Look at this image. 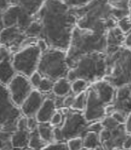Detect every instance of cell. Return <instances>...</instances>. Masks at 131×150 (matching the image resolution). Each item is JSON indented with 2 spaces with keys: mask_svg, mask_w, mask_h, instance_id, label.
<instances>
[{
  "mask_svg": "<svg viewBox=\"0 0 131 150\" xmlns=\"http://www.w3.org/2000/svg\"><path fill=\"white\" fill-rule=\"evenodd\" d=\"M112 117L113 118V119L116 120V121L118 122V123L120 124H125L126 122V120H127V118H126L125 115L124 114H123L122 112H114L112 114V115H111Z\"/></svg>",
  "mask_w": 131,
  "mask_h": 150,
  "instance_id": "32",
  "label": "cell"
},
{
  "mask_svg": "<svg viewBox=\"0 0 131 150\" xmlns=\"http://www.w3.org/2000/svg\"><path fill=\"white\" fill-rule=\"evenodd\" d=\"M71 89V86L69 81L66 79L62 78L56 82L53 88V92L55 96L62 98L69 94Z\"/></svg>",
  "mask_w": 131,
  "mask_h": 150,
  "instance_id": "18",
  "label": "cell"
},
{
  "mask_svg": "<svg viewBox=\"0 0 131 150\" xmlns=\"http://www.w3.org/2000/svg\"><path fill=\"white\" fill-rule=\"evenodd\" d=\"M43 98L40 92L33 90L22 105V112L28 117H33L37 114L43 103Z\"/></svg>",
  "mask_w": 131,
  "mask_h": 150,
  "instance_id": "11",
  "label": "cell"
},
{
  "mask_svg": "<svg viewBox=\"0 0 131 150\" xmlns=\"http://www.w3.org/2000/svg\"><path fill=\"white\" fill-rule=\"evenodd\" d=\"M103 34L94 33L93 35H84L80 32L74 33L73 47L71 49V56H79L80 53H84L85 52L98 50L107 45V39L102 37Z\"/></svg>",
  "mask_w": 131,
  "mask_h": 150,
  "instance_id": "5",
  "label": "cell"
},
{
  "mask_svg": "<svg viewBox=\"0 0 131 150\" xmlns=\"http://www.w3.org/2000/svg\"><path fill=\"white\" fill-rule=\"evenodd\" d=\"M66 4H67V6H80L82 7L83 6H87L86 4H89L90 2L87 1H66L64 2Z\"/></svg>",
  "mask_w": 131,
  "mask_h": 150,
  "instance_id": "37",
  "label": "cell"
},
{
  "mask_svg": "<svg viewBox=\"0 0 131 150\" xmlns=\"http://www.w3.org/2000/svg\"><path fill=\"white\" fill-rule=\"evenodd\" d=\"M56 104L52 99H46L44 100L41 108L36 114V119L39 123H47L51 121L52 118L55 114Z\"/></svg>",
  "mask_w": 131,
  "mask_h": 150,
  "instance_id": "15",
  "label": "cell"
},
{
  "mask_svg": "<svg viewBox=\"0 0 131 150\" xmlns=\"http://www.w3.org/2000/svg\"><path fill=\"white\" fill-rule=\"evenodd\" d=\"M42 11L43 32L48 43L56 48H66L70 44L71 28L75 19L67 13V5L61 2H46Z\"/></svg>",
  "mask_w": 131,
  "mask_h": 150,
  "instance_id": "1",
  "label": "cell"
},
{
  "mask_svg": "<svg viewBox=\"0 0 131 150\" xmlns=\"http://www.w3.org/2000/svg\"><path fill=\"white\" fill-rule=\"evenodd\" d=\"M128 135L125 125L120 124L114 129H103L100 133V139L105 150L123 149V142Z\"/></svg>",
  "mask_w": 131,
  "mask_h": 150,
  "instance_id": "7",
  "label": "cell"
},
{
  "mask_svg": "<svg viewBox=\"0 0 131 150\" xmlns=\"http://www.w3.org/2000/svg\"><path fill=\"white\" fill-rule=\"evenodd\" d=\"M125 129L129 135H131V112L130 113L127 117V120L125 122Z\"/></svg>",
  "mask_w": 131,
  "mask_h": 150,
  "instance_id": "40",
  "label": "cell"
},
{
  "mask_svg": "<svg viewBox=\"0 0 131 150\" xmlns=\"http://www.w3.org/2000/svg\"><path fill=\"white\" fill-rule=\"evenodd\" d=\"M37 129H38V132H39L41 139L46 143L53 141V139H54L53 129L49 124L39 123Z\"/></svg>",
  "mask_w": 131,
  "mask_h": 150,
  "instance_id": "21",
  "label": "cell"
},
{
  "mask_svg": "<svg viewBox=\"0 0 131 150\" xmlns=\"http://www.w3.org/2000/svg\"><path fill=\"white\" fill-rule=\"evenodd\" d=\"M86 122L85 117H83L80 113L76 112H69L63 125L60 128L63 141L85 136V132L87 131Z\"/></svg>",
  "mask_w": 131,
  "mask_h": 150,
  "instance_id": "6",
  "label": "cell"
},
{
  "mask_svg": "<svg viewBox=\"0 0 131 150\" xmlns=\"http://www.w3.org/2000/svg\"><path fill=\"white\" fill-rule=\"evenodd\" d=\"M29 136L28 130H17L12 134L11 142L12 147L16 150L23 149L29 146Z\"/></svg>",
  "mask_w": 131,
  "mask_h": 150,
  "instance_id": "16",
  "label": "cell"
},
{
  "mask_svg": "<svg viewBox=\"0 0 131 150\" xmlns=\"http://www.w3.org/2000/svg\"><path fill=\"white\" fill-rule=\"evenodd\" d=\"M104 128L103 125L101 122H96V123H93L87 127V131L88 132H93L95 133H100L103 131Z\"/></svg>",
  "mask_w": 131,
  "mask_h": 150,
  "instance_id": "31",
  "label": "cell"
},
{
  "mask_svg": "<svg viewBox=\"0 0 131 150\" xmlns=\"http://www.w3.org/2000/svg\"><path fill=\"white\" fill-rule=\"evenodd\" d=\"M83 145L84 148L94 150L97 146H102L100 139V136H98L97 133L93 132H86L83 138Z\"/></svg>",
  "mask_w": 131,
  "mask_h": 150,
  "instance_id": "19",
  "label": "cell"
},
{
  "mask_svg": "<svg viewBox=\"0 0 131 150\" xmlns=\"http://www.w3.org/2000/svg\"><path fill=\"white\" fill-rule=\"evenodd\" d=\"M13 150H16V149H13Z\"/></svg>",
  "mask_w": 131,
  "mask_h": 150,
  "instance_id": "44",
  "label": "cell"
},
{
  "mask_svg": "<svg viewBox=\"0 0 131 150\" xmlns=\"http://www.w3.org/2000/svg\"><path fill=\"white\" fill-rule=\"evenodd\" d=\"M17 128L18 130H28L26 118H21L17 122Z\"/></svg>",
  "mask_w": 131,
  "mask_h": 150,
  "instance_id": "36",
  "label": "cell"
},
{
  "mask_svg": "<svg viewBox=\"0 0 131 150\" xmlns=\"http://www.w3.org/2000/svg\"><path fill=\"white\" fill-rule=\"evenodd\" d=\"M18 2L19 5H22V8L31 16L39 9L43 3L41 1H22Z\"/></svg>",
  "mask_w": 131,
  "mask_h": 150,
  "instance_id": "22",
  "label": "cell"
},
{
  "mask_svg": "<svg viewBox=\"0 0 131 150\" xmlns=\"http://www.w3.org/2000/svg\"><path fill=\"white\" fill-rule=\"evenodd\" d=\"M43 79L41 77V74L38 72H35L30 76V83L34 87H39Z\"/></svg>",
  "mask_w": 131,
  "mask_h": 150,
  "instance_id": "30",
  "label": "cell"
},
{
  "mask_svg": "<svg viewBox=\"0 0 131 150\" xmlns=\"http://www.w3.org/2000/svg\"><path fill=\"white\" fill-rule=\"evenodd\" d=\"M130 97H131V96H130Z\"/></svg>",
  "mask_w": 131,
  "mask_h": 150,
  "instance_id": "45",
  "label": "cell"
},
{
  "mask_svg": "<svg viewBox=\"0 0 131 150\" xmlns=\"http://www.w3.org/2000/svg\"><path fill=\"white\" fill-rule=\"evenodd\" d=\"M37 119H35L34 117H29L27 119V125H28V129L34 131V130L37 129L38 125H37Z\"/></svg>",
  "mask_w": 131,
  "mask_h": 150,
  "instance_id": "33",
  "label": "cell"
},
{
  "mask_svg": "<svg viewBox=\"0 0 131 150\" xmlns=\"http://www.w3.org/2000/svg\"><path fill=\"white\" fill-rule=\"evenodd\" d=\"M54 83L53 82V80L49 79L48 78L43 79L41 83L39 85V90L42 91V92H44V93H48V92H50V91L53 88Z\"/></svg>",
  "mask_w": 131,
  "mask_h": 150,
  "instance_id": "28",
  "label": "cell"
},
{
  "mask_svg": "<svg viewBox=\"0 0 131 150\" xmlns=\"http://www.w3.org/2000/svg\"><path fill=\"white\" fill-rule=\"evenodd\" d=\"M38 69L42 75L51 80L63 78L68 70L63 52L56 49L46 52L39 60Z\"/></svg>",
  "mask_w": 131,
  "mask_h": 150,
  "instance_id": "3",
  "label": "cell"
},
{
  "mask_svg": "<svg viewBox=\"0 0 131 150\" xmlns=\"http://www.w3.org/2000/svg\"><path fill=\"white\" fill-rule=\"evenodd\" d=\"M86 86H87V82L85 79H77L74 81L73 83L72 84L71 88L72 91L74 93L76 94H80L83 93V91L86 88Z\"/></svg>",
  "mask_w": 131,
  "mask_h": 150,
  "instance_id": "24",
  "label": "cell"
},
{
  "mask_svg": "<svg viewBox=\"0 0 131 150\" xmlns=\"http://www.w3.org/2000/svg\"><path fill=\"white\" fill-rule=\"evenodd\" d=\"M105 114L104 103L99 99L94 88H90L86 99V109L85 119L86 121H94L102 118Z\"/></svg>",
  "mask_w": 131,
  "mask_h": 150,
  "instance_id": "10",
  "label": "cell"
},
{
  "mask_svg": "<svg viewBox=\"0 0 131 150\" xmlns=\"http://www.w3.org/2000/svg\"><path fill=\"white\" fill-rule=\"evenodd\" d=\"M107 66V59L100 54L84 55L76 63V69L68 72V79L73 81L79 78L93 80L104 74Z\"/></svg>",
  "mask_w": 131,
  "mask_h": 150,
  "instance_id": "2",
  "label": "cell"
},
{
  "mask_svg": "<svg viewBox=\"0 0 131 150\" xmlns=\"http://www.w3.org/2000/svg\"><path fill=\"white\" fill-rule=\"evenodd\" d=\"M75 99H76V97H74L73 96H72V95H70V96H66L65 99H63V106H73V105L74 103V101H75Z\"/></svg>",
  "mask_w": 131,
  "mask_h": 150,
  "instance_id": "38",
  "label": "cell"
},
{
  "mask_svg": "<svg viewBox=\"0 0 131 150\" xmlns=\"http://www.w3.org/2000/svg\"><path fill=\"white\" fill-rule=\"evenodd\" d=\"M24 39V34L18 26L6 28L1 33L2 43L9 46H20Z\"/></svg>",
  "mask_w": 131,
  "mask_h": 150,
  "instance_id": "13",
  "label": "cell"
},
{
  "mask_svg": "<svg viewBox=\"0 0 131 150\" xmlns=\"http://www.w3.org/2000/svg\"><path fill=\"white\" fill-rule=\"evenodd\" d=\"M86 105V93H81L76 97L74 103L72 108L73 109L76 110H82Z\"/></svg>",
  "mask_w": 131,
  "mask_h": 150,
  "instance_id": "25",
  "label": "cell"
},
{
  "mask_svg": "<svg viewBox=\"0 0 131 150\" xmlns=\"http://www.w3.org/2000/svg\"><path fill=\"white\" fill-rule=\"evenodd\" d=\"M123 149L131 150V135H128L123 142Z\"/></svg>",
  "mask_w": 131,
  "mask_h": 150,
  "instance_id": "39",
  "label": "cell"
},
{
  "mask_svg": "<svg viewBox=\"0 0 131 150\" xmlns=\"http://www.w3.org/2000/svg\"><path fill=\"white\" fill-rule=\"evenodd\" d=\"M9 92L12 103L16 105H22L33 92L32 85L23 75H16L9 83Z\"/></svg>",
  "mask_w": 131,
  "mask_h": 150,
  "instance_id": "8",
  "label": "cell"
},
{
  "mask_svg": "<svg viewBox=\"0 0 131 150\" xmlns=\"http://www.w3.org/2000/svg\"><path fill=\"white\" fill-rule=\"evenodd\" d=\"M41 51L36 45H29L23 49L13 57L12 66L15 71L24 76H31L39 65Z\"/></svg>",
  "mask_w": 131,
  "mask_h": 150,
  "instance_id": "4",
  "label": "cell"
},
{
  "mask_svg": "<svg viewBox=\"0 0 131 150\" xmlns=\"http://www.w3.org/2000/svg\"><path fill=\"white\" fill-rule=\"evenodd\" d=\"M1 125L2 128L17 124L20 112L15 106L11 99L9 92L4 86H1Z\"/></svg>",
  "mask_w": 131,
  "mask_h": 150,
  "instance_id": "9",
  "label": "cell"
},
{
  "mask_svg": "<svg viewBox=\"0 0 131 150\" xmlns=\"http://www.w3.org/2000/svg\"><path fill=\"white\" fill-rule=\"evenodd\" d=\"M118 150H124V149H118Z\"/></svg>",
  "mask_w": 131,
  "mask_h": 150,
  "instance_id": "43",
  "label": "cell"
},
{
  "mask_svg": "<svg viewBox=\"0 0 131 150\" xmlns=\"http://www.w3.org/2000/svg\"><path fill=\"white\" fill-rule=\"evenodd\" d=\"M43 32V25L39 23L33 22L31 25L26 30V35H29L28 37H33L39 35Z\"/></svg>",
  "mask_w": 131,
  "mask_h": 150,
  "instance_id": "23",
  "label": "cell"
},
{
  "mask_svg": "<svg viewBox=\"0 0 131 150\" xmlns=\"http://www.w3.org/2000/svg\"><path fill=\"white\" fill-rule=\"evenodd\" d=\"M67 146L69 150H82L84 147L83 139L80 137L72 139L68 141Z\"/></svg>",
  "mask_w": 131,
  "mask_h": 150,
  "instance_id": "26",
  "label": "cell"
},
{
  "mask_svg": "<svg viewBox=\"0 0 131 150\" xmlns=\"http://www.w3.org/2000/svg\"><path fill=\"white\" fill-rule=\"evenodd\" d=\"M46 142L39 136L38 129L32 131L29 136V147L32 150H43L46 147Z\"/></svg>",
  "mask_w": 131,
  "mask_h": 150,
  "instance_id": "20",
  "label": "cell"
},
{
  "mask_svg": "<svg viewBox=\"0 0 131 150\" xmlns=\"http://www.w3.org/2000/svg\"><path fill=\"white\" fill-rule=\"evenodd\" d=\"M37 47L39 48V50L45 53L48 50V42L44 39H40L37 42Z\"/></svg>",
  "mask_w": 131,
  "mask_h": 150,
  "instance_id": "35",
  "label": "cell"
},
{
  "mask_svg": "<svg viewBox=\"0 0 131 150\" xmlns=\"http://www.w3.org/2000/svg\"><path fill=\"white\" fill-rule=\"evenodd\" d=\"M124 43H125L127 49H129V50H131V32L128 33L127 36L125 37Z\"/></svg>",
  "mask_w": 131,
  "mask_h": 150,
  "instance_id": "41",
  "label": "cell"
},
{
  "mask_svg": "<svg viewBox=\"0 0 131 150\" xmlns=\"http://www.w3.org/2000/svg\"><path fill=\"white\" fill-rule=\"evenodd\" d=\"M20 10L21 7L19 6H16L9 8L6 12H4L2 22L5 26L9 28V27L15 26V25L17 24Z\"/></svg>",
  "mask_w": 131,
  "mask_h": 150,
  "instance_id": "17",
  "label": "cell"
},
{
  "mask_svg": "<svg viewBox=\"0 0 131 150\" xmlns=\"http://www.w3.org/2000/svg\"><path fill=\"white\" fill-rule=\"evenodd\" d=\"M99 99L104 104L110 103L114 98V88L107 82H98L93 86Z\"/></svg>",
  "mask_w": 131,
  "mask_h": 150,
  "instance_id": "14",
  "label": "cell"
},
{
  "mask_svg": "<svg viewBox=\"0 0 131 150\" xmlns=\"http://www.w3.org/2000/svg\"><path fill=\"white\" fill-rule=\"evenodd\" d=\"M118 28L123 33H129L131 32V19L130 17H126L118 21Z\"/></svg>",
  "mask_w": 131,
  "mask_h": 150,
  "instance_id": "27",
  "label": "cell"
},
{
  "mask_svg": "<svg viewBox=\"0 0 131 150\" xmlns=\"http://www.w3.org/2000/svg\"><path fill=\"white\" fill-rule=\"evenodd\" d=\"M94 150H105V149L103 147V146H99Z\"/></svg>",
  "mask_w": 131,
  "mask_h": 150,
  "instance_id": "42",
  "label": "cell"
},
{
  "mask_svg": "<svg viewBox=\"0 0 131 150\" xmlns=\"http://www.w3.org/2000/svg\"><path fill=\"white\" fill-rule=\"evenodd\" d=\"M63 122V115L60 112H55L53 118L51 119V124L53 125H60Z\"/></svg>",
  "mask_w": 131,
  "mask_h": 150,
  "instance_id": "34",
  "label": "cell"
},
{
  "mask_svg": "<svg viewBox=\"0 0 131 150\" xmlns=\"http://www.w3.org/2000/svg\"><path fill=\"white\" fill-rule=\"evenodd\" d=\"M43 150H69V148L66 144L63 142H58V143L49 144Z\"/></svg>",
  "mask_w": 131,
  "mask_h": 150,
  "instance_id": "29",
  "label": "cell"
},
{
  "mask_svg": "<svg viewBox=\"0 0 131 150\" xmlns=\"http://www.w3.org/2000/svg\"><path fill=\"white\" fill-rule=\"evenodd\" d=\"M1 82L3 84L9 83L15 77V69L10 63V55L5 47L1 48Z\"/></svg>",
  "mask_w": 131,
  "mask_h": 150,
  "instance_id": "12",
  "label": "cell"
}]
</instances>
